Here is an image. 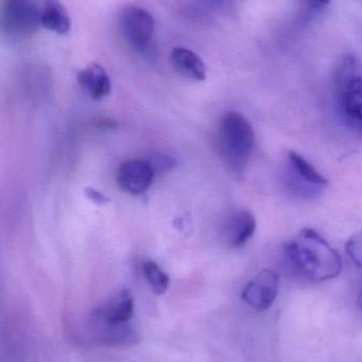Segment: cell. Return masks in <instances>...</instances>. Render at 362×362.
Listing matches in <instances>:
<instances>
[{
    "label": "cell",
    "instance_id": "obj_1",
    "mask_svg": "<svg viewBox=\"0 0 362 362\" xmlns=\"http://www.w3.org/2000/svg\"><path fill=\"white\" fill-rule=\"evenodd\" d=\"M284 251L293 269L313 282L333 280L344 268L339 252L312 228H303Z\"/></svg>",
    "mask_w": 362,
    "mask_h": 362
},
{
    "label": "cell",
    "instance_id": "obj_2",
    "mask_svg": "<svg viewBox=\"0 0 362 362\" xmlns=\"http://www.w3.org/2000/svg\"><path fill=\"white\" fill-rule=\"evenodd\" d=\"M335 95L342 120L362 137V67L353 55H346L338 66Z\"/></svg>",
    "mask_w": 362,
    "mask_h": 362
},
{
    "label": "cell",
    "instance_id": "obj_3",
    "mask_svg": "<svg viewBox=\"0 0 362 362\" xmlns=\"http://www.w3.org/2000/svg\"><path fill=\"white\" fill-rule=\"evenodd\" d=\"M218 142L221 155L228 165L242 171L255 148V129L240 112H227L219 124Z\"/></svg>",
    "mask_w": 362,
    "mask_h": 362
},
{
    "label": "cell",
    "instance_id": "obj_4",
    "mask_svg": "<svg viewBox=\"0 0 362 362\" xmlns=\"http://www.w3.org/2000/svg\"><path fill=\"white\" fill-rule=\"evenodd\" d=\"M119 28L129 46L140 52L150 48L155 32L153 15L141 6L129 4L119 14Z\"/></svg>",
    "mask_w": 362,
    "mask_h": 362
},
{
    "label": "cell",
    "instance_id": "obj_5",
    "mask_svg": "<svg viewBox=\"0 0 362 362\" xmlns=\"http://www.w3.org/2000/svg\"><path fill=\"white\" fill-rule=\"evenodd\" d=\"M0 23L8 33L31 34L40 25L37 6L32 0H4Z\"/></svg>",
    "mask_w": 362,
    "mask_h": 362
},
{
    "label": "cell",
    "instance_id": "obj_6",
    "mask_svg": "<svg viewBox=\"0 0 362 362\" xmlns=\"http://www.w3.org/2000/svg\"><path fill=\"white\" fill-rule=\"evenodd\" d=\"M134 316V298L129 289H122L90 315L93 327L129 325Z\"/></svg>",
    "mask_w": 362,
    "mask_h": 362
},
{
    "label": "cell",
    "instance_id": "obj_7",
    "mask_svg": "<svg viewBox=\"0 0 362 362\" xmlns=\"http://www.w3.org/2000/svg\"><path fill=\"white\" fill-rule=\"evenodd\" d=\"M280 291V276L272 269H264L245 286L242 298L249 306L265 312L276 302Z\"/></svg>",
    "mask_w": 362,
    "mask_h": 362
},
{
    "label": "cell",
    "instance_id": "obj_8",
    "mask_svg": "<svg viewBox=\"0 0 362 362\" xmlns=\"http://www.w3.org/2000/svg\"><path fill=\"white\" fill-rule=\"evenodd\" d=\"M287 157L293 187L300 195L314 197L329 185V180L301 155L291 151Z\"/></svg>",
    "mask_w": 362,
    "mask_h": 362
},
{
    "label": "cell",
    "instance_id": "obj_9",
    "mask_svg": "<svg viewBox=\"0 0 362 362\" xmlns=\"http://www.w3.org/2000/svg\"><path fill=\"white\" fill-rule=\"evenodd\" d=\"M154 175L148 161L133 159L119 167L117 182L122 191L131 195H140L150 189Z\"/></svg>",
    "mask_w": 362,
    "mask_h": 362
},
{
    "label": "cell",
    "instance_id": "obj_10",
    "mask_svg": "<svg viewBox=\"0 0 362 362\" xmlns=\"http://www.w3.org/2000/svg\"><path fill=\"white\" fill-rule=\"evenodd\" d=\"M37 8L40 25L45 29L61 35L71 29L69 14L59 0H40Z\"/></svg>",
    "mask_w": 362,
    "mask_h": 362
},
{
    "label": "cell",
    "instance_id": "obj_11",
    "mask_svg": "<svg viewBox=\"0 0 362 362\" xmlns=\"http://www.w3.org/2000/svg\"><path fill=\"white\" fill-rule=\"evenodd\" d=\"M80 86L93 99L101 100L112 91V83L106 70L100 64H89L78 74Z\"/></svg>",
    "mask_w": 362,
    "mask_h": 362
},
{
    "label": "cell",
    "instance_id": "obj_12",
    "mask_svg": "<svg viewBox=\"0 0 362 362\" xmlns=\"http://www.w3.org/2000/svg\"><path fill=\"white\" fill-rule=\"evenodd\" d=\"M257 230V219L250 211H238L228 221L226 228L227 242L232 248L244 246Z\"/></svg>",
    "mask_w": 362,
    "mask_h": 362
},
{
    "label": "cell",
    "instance_id": "obj_13",
    "mask_svg": "<svg viewBox=\"0 0 362 362\" xmlns=\"http://www.w3.org/2000/svg\"><path fill=\"white\" fill-rule=\"evenodd\" d=\"M171 62L176 71L185 78L193 81H204L206 65L202 59L189 49L175 47L172 49Z\"/></svg>",
    "mask_w": 362,
    "mask_h": 362
},
{
    "label": "cell",
    "instance_id": "obj_14",
    "mask_svg": "<svg viewBox=\"0 0 362 362\" xmlns=\"http://www.w3.org/2000/svg\"><path fill=\"white\" fill-rule=\"evenodd\" d=\"M97 332V339L102 346L110 348H124L136 346L139 341V336L131 325H124L119 327H93Z\"/></svg>",
    "mask_w": 362,
    "mask_h": 362
},
{
    "label": "cell",
    "instance_id": "obj_15",
    "mask_svg": "<svg viewBox=\"0 0 362 362\" xmlns=\"http://www.w3.org/2000/svg\"><path fill=\"white\" fill-rule=\"evenodd\" d=\"M142 272L146 282L156 295L161 296L167 293L170 286V276L165 270L161 269L158 264L151 259H146L142 264Z\"/></svg>",
    "mask_w": 362,
    "mask_h": 362
},
{
    "label": "cell",
    "instance_id": "obj_16",
    "mask_svg": "<svg viewBox=\"0 0 362 362\" xmlns=\"http://www.w3.org/2000/svg\"><path fill=\"white\" fill-rule=\"evenodd\" d=\"M349 257L358 267L362 268V230L353 234L346 244Z\"/></svg>",
    "mask_w": 362,
    "mask_h": 362
},
{
    "label": "cell",
    "instance_id": "obj_17",
    "mask_svg": "<svg viewBox=\"0 0 362 362\" xmlns=\"http://www.w3.org/2000/svg\"><path fill=\"white\" fill-rule=\"evenodd\" d=\"M148 163L152 168L154 174L165 173V172L173 169L176 165L175 159L167 156V155H155Z\"/></svg>",
    "mask_w": 362,
    "mask_h": 362
},
{
    "label": "cell",
    "instance_id": "obj_18",
    "mask_svg": "<svg viewBox=\"0 0 362 362\" xmlns=\"http://www.w3.org/2000/svg\"><path fill=\"white\" fill-rule=\"evenodd\" d=\"M85 194H86L88 199L95 202L98 206H106V204H110V199L107 196L104 195L103 193L98 191V189H93V187H87V189H85Z\"/></svg>",
    "mask_w": 362,
    "mask_h": 362
},
{
    "label": "cell",
    "instance_id": "obj_19",
    "mask_svg": "<svg viewBox=\"0 0 362 362\" xmlns=\"http://www.w3.org/2000/svg\"><path fill=\"white\" fill-rule=\"evenodd\" d=\"M304 4L313 10H321L331 4V0H303Z\"/></svg>",
    "mask_w": 362,
    "mask_h": 362
},
{
    "label": "cell",
    "instance_id": "obj_20",
    "mask_svg": "<svg viewBox=\"0 0 362 362\" xmlns=\"http://www.w3.org/2000/svg\"><path fill=\"white\" fill-rule=\"evenodd\" d=\"M358 305H359V308H361V310H362V285H361V291H359V295H358Z\"/></svg>",
    "mask_w": 362,
    "mask_h": 362
},
{
    "label": "cell",
    "instance_id": "obj_21",
    "mask_svg": "<svg viewBox=\"0 0 362 362\" xmlns=\"http://www.w3.org/2000/svg\"><path fill=\"white\" fill-rule=\"evenodd\" d=\"M211 1H212L213 4H221V2L223 1V0H211Z\"/></svg>",
    "mask_w": 362,
    "mask_h": 362
}]
</instances>
